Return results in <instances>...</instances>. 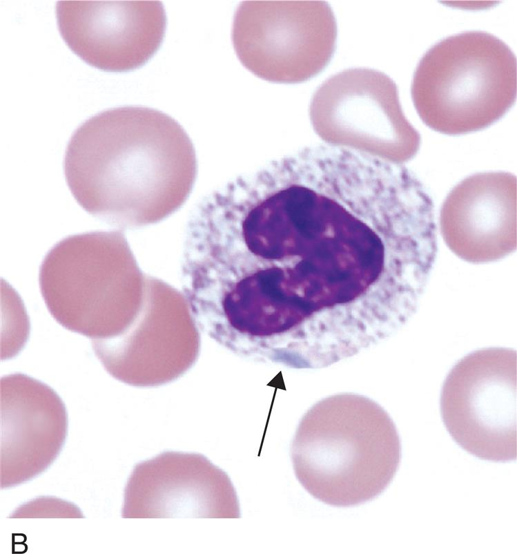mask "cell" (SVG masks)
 <instances>
[{"instance_id":"cell-1","label":"cell","mask_w":517,"mask_h":554,"mask_svg":"<svg viewBox=\"0 0 517 554\" xmlns=\"http://www.w3.org/2000/svg\"><path fill=\"white\" fill-rule=\"evenodd\" d=\"M220 247L277 299L375 298L415 268L420 236L400 184L378 160L306 147L245 174Z\"/></svg>"},{"instance_id":"cell-2","label":"cell","mask_w":517,"mask_h":554,"mask_svg":"<svg viewBox=\"0 0 517 554\" xmlns=\"http://www.w3.org/2000/svg\"><path fill=\"white\" fill-rule=\"evenodd\" d=\"M183 127L155 108L103 111L80 124L64 160L68 186L88 213L118 227L159 220L166 210V168L193 160Z\"/></svg>"},{"instance_id":"cell-8","label":"cell","mask_w":517,"mask_h":554,"mask_svg":"<svg viewBox=\"0 0 517 554\" xmlns=\"http://www.w3.org/2000/svg\"><path fill=\"white\" fill-rule=\"evenodd\" d=\"M516 351L490 347L460 359L444 382L440 410L453 440L484 460L517 457Z\"/></svg>"},{"instance_id":"cell-3","label":"cell","mask_w":517,"mask_h":554,"mask_svg":"<svg viewBox=\"0 0 517 554\" xmlns=\"http://www.w3.org/2000/svg\"><path fill=\"white\" fill-rule=\"evenodd\" d=\"M295 476L316 499L350 507L369 502L390 484L400 466L396 425L377 403L357 394L315 404L291 444Z\"/></svg>"},{"instance_id":"cell-9","label":"cell","mask_w":517,"mask_h":554,"mask_svg":"<svg viewBox=\"0 0 517 554\" xmlns=\"http://www.w3.org/2000/svg\"><path fill=\"white\" fill-rule=\"evenodd\" d=\"M123 518H240L228 475L202 454L166 451L137 464L125 487Z\"/></svg>"},{"instance_id":"cell-7","label":"cell","mask_w":517,"mask_h":554,"mask_svg":"<svg viewBox=\"0 0 517 554\" xmlns=\"http://www.w3.org/2000/svg\"><path fill=\"white\" fill-rule=\"evenodd\" d=\"M309 116L325 141L404 163L418 151L420 135L406 117L396 82L370 68H350L317 88Z\"/></svg>"},{"instance_id":"cell-10","label":"cell","mask_w":517,"mask_h":554,"mask_svg":"<svg viewBox=\"0 0 517 554\" xmlns=\"http://www.w3.org/2000/svg\"><path fill=\"white\" fill-rule=\"evenodd\" d=\"M59 32L70 48L88 64L126 71L146 63L166 30L159 1H59Z\"/></svg>"},{"instance_id":"cell-4","label":"cell","mask_w":517,"mask_h":554,"mask_svg":"<svg viewBox=\"0 0 517 554\" xmlns=\"http://www.w3.org/2000/svg\"><path fill=\"white\" fill-rule=\"evenodd\" d=\"M516 93L515 54L483 30L461 32L433 44L418 61L411 84L420 118L447 135L488 127L513 106Z\"/></svg>"},{"instance_id":"cell-13","label":"cell","mask_w":517,"mask_h":554,"mask_svg":"<svg viewBox=\"0 0 517 554\" xmlns=\"http://www.w3.org/2000/svg\"><path fill=\"white\" fill-rule=\"evenodd\" d=\"M11 518H81L82 512L74 504L53 497H39L17 508Z\"/></svg>"},{"instance_id":"cell-11","label":"cell","mask_w":517,"mask_h":554,"mask_svg":"<svg viewBox=\"0 0 517 554\" xmlns=\"http://www.w3.org/2000/svg\"><path fill=\"white\" fill-rule=\"evenodd\" d=\"M0 485L2 489L43 472L59 455L68 432L64 403L48 385L15 373L0 382Z\"/></svg>"},{"instance_id":"cell-6","label":"cell","mask_w":517,"mask_h":554,"mask_svg":"<svg viewBox=\"0 0 517 554\" xmlns=\"http://www.w3.org/2000/svg\"><path fill=\"white\" fill-rule=\"evenodd\" d=\"M337 23L325 1H244L232 41L242 64L257 77L297 83L321 72L335 52Z\"/></svg>"},{"instance_id":"cell-12","label":"cell","mask_w":517,"mask_h":554,"mask_svg":"<svg viewBox=\"0 0 517 554\" xmlns=\"http://www.w3.org/2000/svg\"><path fill=\"white\" fill-rule=\"evenodd\" d=\"M440 229L451 250L473 263L499 260L516 247V180L489 172L462 180L449 194Z\"/></svg>"},{"instance_id":"cell-5","label":"cell","mask_w":517,"mask_h":554,"mask_svg":"<svg viewBox=\"0 0 517 554\" xmlns=\"http://www.w3.org/2000/svg\"><path fill=\"white\" fill-rule=\"evenodd\" d=\"M142 274L124 236L92 231L53 246L39 269L42 297L66 329L92 340L124 330L136 307Z\"/></svg>"}]
</instances>
